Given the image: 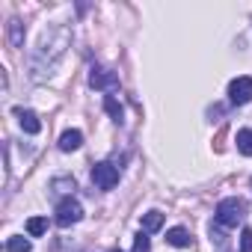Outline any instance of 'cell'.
<instances>
[{
	"instance_id": "obj_1",
	"label": "cell",
	"mask_w": 252,
	"mask_h": 252,
	"mask_svg": "<svg viewBox=\"0 0 252 252\" xmlns=\"http://www.w3.org/2000/svg\"><path fill=\"white\" fill-rule=\"evenodd\" d=\"M246 220V202L237 199V196H228L217 205V222L225 225V228H234L237 222Z\"/></svg>"
},
{
	"instance_id": "obj_2",
	"label": "cell",
	"mask_w": 252,
	"mask_h": 252,
	"mask_svg": "<svg viewBox=\"0 0 252 252\" xmlns=\"http://www.w3.org/2000/svg\"><path fill=\"white\" fill-rule=\"evenodd\" d=\"M80 217H83V208H80V202L77 199H63L60 205H57V225L60 228H68V225H74V222H80Z\"/></svg>"
},
{
	"instance_id": "obj_3",
	"label": "cell",
	"mask_w": 252,
	"mask_h": 252,
	"mask_svg": "<svg viewBox=\"0 0 252 252\" xmlns=\"http://www.w3.org/2000/svg\"><path fill=\"white\" fill-rule=\"evenodd\" d=\"M92 184L98 190H113L119 184V169L113 163H95L92 166Z\"/></svg>"
},
{
	"instance_id": "obj_4",
	"label": "cell",
	"mask_w": 252,
	"mask_h": 252,
	"mask_svg": "<svg viewBox=\"0 0 252 252\" xmlns=\"http://www.w3.org/2000/svg\"><path fill=\"white\" fill-rule=\"evenodd\" d=\"M228 98H231V104H249L252 101V77H234L228 83Z\"/></svg>"
},
{
	"instance_id": "obj_5",
	"label": "cell",
	"mask_w": 252,
	"mask_h": 252,
	"mask_svg": "<svg viewBox=\"0 0 252 252\" xmlns=\"http://www.w3.org/2000/svg\"><path fill=\"white\" fill-rule=\"evenodd\" d=\"M89 83H92L95 89H116V86H119V74L110 71V68H104V65H95L92 74H89Z\"/></svg>"
},
{
	"instance_id": "obj_6",
	"label": "cell",
	"mask_w": 252,
	"mask_h": 252,
	"mask_svg": "<svg viewBox=\"0 0 252 252\" xmlns=\"http://www.w3.org/2000/svg\"><path fill=\"white\" fill-rule=\"evenodd\" d=\"M18 122H21V128L27 134H39L42 131V122H39V116L33 110H18Z\"/></svg>"
},
{
	"instance_id": "obj_7",
	"label": "cell",
	"mask_w": 252,
	"mask_h": 252,
	"mask_svg": "<svg viewBox=\"0 0 252 252\" xmlns=\"http://www.w3.org/2000/svg\"><path fill=\"white\" fill-rule=\"evenodd\" d=\"M166 243H172V246H190L193 243V237H190V231L187 228H181V225H175V228H169L166 231Z\"/></svg>"
},
{
	"instance_id": "obj_8",
	"label": "cell",
	"mask_w": 252,
	"mask_h": 252,
	"mask_svg": "<svg viewBox=\"0 0 252 252\" xmlns=\"http://www.w3.org/2000/svg\"><path fill=\"white\" fill-rule=\"evenodd\" d=\"M80 143H83V134L80 131H65L60 137V149L63 152H74V149H80Z\"/></svg>"
},
{
	"instance_id": "obj_9",
	"label": "cell",
	"mask_w": 252,
	"mask_h": 252,
	"mask_svg": "<svg viewBox=\"0 0 252 252\" xmlns=\"http://www.w3.org/2000/svg\"><path fill=\"white\" fill-rule=\"evenodd\" d=\"M237 152L246 155V158H252V128L237 131Z\"/></svg>"
},
{
	"instance_id": "obj_10",
	"label": "cell",
	"mask_w": 252,
	"mask_h": 252,
	"mask_svg": "<svg viewBox=\"0 0 252 252\" xmlns=\"http://www.w3.org/2000/svg\"><path fill=\"white\" fill-rule=\"evenodd\" d=\"M160 225H163V214H160V211L143 214V231H158Z\"/></svg>"
},
{
	"instance_id": "obj_11",
	"label": "cell",
	"mask_w": 252,
	"mask_h": 252,
	"mask_svg": "<svg viewBox=\"0 0 252 252\" xmlns=\"http://www.w3.org/2000/svg\"><path fill=\"white\" fill-rule=\"evenodd\" d=\"M45 231H48V220L45 217H30L27 220V234L30 237H42Z\"/></svg>"
},
{
	"instance_id": "obj_12",
	"label": "cell",
	"mask_w": 252,
	"mask_h": 252,
	"mask_svg": "<svg viewBox=\"0 0 252 252\" xmlns=\"http://www.w3.org/2000/svg\"><path fill=\"white\" fill-rule=\"evenodd\" d=\"M6 252H30V240H24V237H9V240H6Z\"/></svg>"
},
{
	"instance_id": "obj_13",
	"label": "cell",
	"mask_w": 252,
	"mask_h": 252,
	"mask_svg": "<svg viewBox=\"0 0 252 252\" xmlns=\"http://www.w3.org/2000/svg\"><path fill=\"white\" fill-rule=\"evenodd\" d=\"M104 107H107V113H110L113 119H122V104H119L113 95H107V98H104Z\"/></svg>"
},
{
	"instance_id": "obj_14",
	"label": "cell",
	"mask_w": 252,
	"mask_h": 252,
	"mask_svg": "<svg viewBox=\"0 0 252 252\" xmlns=\"http://www.w3.org/2000/svg\"><path fill=\"white\" fill-rule=\"evenodd\" d=\"M240 252H252V228L240 231Z\"/></svg>"
},
{
	"instance_id": "obj_15",
	"label": "cell",
	"mask_w": 252,
	"mask_h": 252,
	"mask_svg": "<svg viewBox=\"0 0 252 252\" xmlns=\"http://www.w3.org/2000/svg\"><path fill=\"white\" fill-rule=\"evenodd\" d=\"M54 190H60V193L74 190V181H68V178H57V181H54Z\"/></svg>"
},
{
	"instance_id": "obj_16",
	"label": "cell",
	"mask_w": 252,
	"mask_h": 252,
	"mask_svg": "<svg viewBox=\"0 0 252 252\" xmlns=\"http://www.w3.org/2000/svg\"><path fill=\"white\" fill-rule=\"evenodd\" d=\"M134 252H149V237H146V234H137V240H134Z\"/></svg>"
},
{
	"instance_id": "obj_17",
	"label": "cell",
	"mask_w": 252,
	"mask_h": 252,
	"mask_svg": "<svg viewBox=\"0 0 252 252\" xmlns=\"http://www.w3.org/2000/svg\"><path fill=\"white\" fill-rule=\"evenodd\" d=\"M113 252H122V249H113Z\"/></svg>"
}]
</instances>
